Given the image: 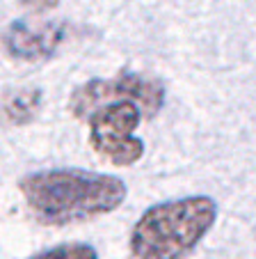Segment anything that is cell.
<instances>
[{
	"label": "cell",
	"instance_id": "cell-8",
	"mask_svg": "<svg viewBox=\"0 0 256 259\" xmlns=\"http://www.w3.org/2000/svg\"><path fill=\"white\" fill-rule=\"evenodd\" d=\"M58 3H60V0H23L25 7H30V10H37V12L50 10V7H55Z\"/></svg>",
	"mask_w": 256,
	"mask_h": 259
},
{
	"label": "cell",
	"instance_id": "cell-1",
	"mask_svg": "<svg viewBox=\"0 0 256 259\" xmlns=\"http://www.w3.org/2000/svg\"><path fill=\"white\" fill-rule=\"evenodd\" d=\"M32 218L41 225L64 227L106 215L126 200V184L115 175L78 167L32 172L19 184Z\"/></svg>",
	"mask_w": 256,
	"mask_h": 259
},
{
	"label": "cell",
	"instance_id": "cell-6",
	"mask_svg": "<svg viewBox=\"0 0 256 259\" xmlns=\"http://www.w3.org/2000/svg\"><path fill=\"white\" fill-rule=\"evenodd\" d=\"M39 103H41L39 90H21V92L7 97L3 115L10 124H25L34 119V115L39 113Z\"/></svg>",
	"mask_w": 256,
	"mask_h": 259
},
{
	"label": "cell",
	"instance_id": "cell-2",
	"mask_svg": "<svg viewBox=\"0 0 256 259\" xmlns=\"http://www.w3.org/2000/svg\"><path fill=\"white\" fill-rule=\"evenodd\" d=\"M218 204L206 195L153 204L131 232L133 259H183L208 234Z\"/></svg>",
	"mask_w": 256,
	"mask_h": 259
},
{
	"label": "cell",
	"instance_id": "cell-5",
	"mask_svg": "<svg viewBox=\"0 0 256 259\" xmlns=\"http://www.w3.org/2000/svg\"><path fill=\"white\" fill-rule=\"evenodd\" d=\"M64 39V25L62 23H50L41 25V28H30L25 23H12L10 30L5 32V49L10 51L14 58L34 60L48 58Z\"/></svg>",
	"mask_w": 256,
	"mask_h": 259
},
{
	"label": "cell",
	"instance_id": "cell-4",
	"mask_svg": "<svg viewBox=\"0 0 256 259\" xmlns=\"http://www.w3.org/2000/svg\"><path fill=\"white\" fill-rule=\"evenodd\" d=\"M112 101H133L146 117H151L163 106L165 88L160 80L144 78L140 73H121L110 80L94 78L71 94V113L82 119Z\"/></svg>",
	"mask_w": 256,
	"mask_h": 259
},
{
	"label": "cell",
	"instance_id": "cell-7",
	"mask_svg": "<svg viewBox=\"0 0 256 259\" xmlns=\"http://www.w3.org/2000/svg\"><path fill=\"white\" fill-rule=\"evenodd\" d=\"M30 259H98V254L87 243H64L32 254Z\"/></svg>",
	"mask_w": 256,
	"mask_h": 259
},
{
	"label": "cell",
	"instance_id": "cell-3",
	"mask_svg": "<svg viewBox=\"0 0 256 259\" xmlns=\"http://www.w3.org/2000/svg\"><path fill=\"white\" fill-rule=\"evenodd\" d=\"M144 113L133 101H112L89 115V145L115 165H133L144 154V142L135 136Z\"/></svg>",
	"mask_w": 256,
	"mask_h": 259
}]
</instances>
